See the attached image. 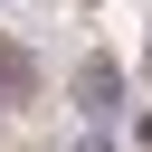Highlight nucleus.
<instances>
[{"instance_id": "obj_1", "label": "nucleus", "mask_w": 152, "mask_h": 152, "mask_svg": "<svg viewBox=\"0 0 152 152\" xmlns=\"http://www.w3.org/2000/svg\"><path fill=\"white\" fill-rule=\"evenodd\" d=\"M124 95H133V86H124V66H114V57H76L66 104H76L86 124H114V114H124Z\"/></svg>"}, {"instance_id": "obj_2", "label": "nucleus", "mask_w": 152, "mask_h": 152, "mask_svg": "<svg viewBox=\"0 0 152 152\" xmlns=\"http://www.w3.org/2000/svg\"><path fill=\"white\" fill-rule=\"evenodd\" d=\"M0 86H10V104H28V95L48 86V76H38V57H28L19 38H0Z\"/></svg>"}, {"instance_id": "obj_3", "label": "nucleus", "mask_w": 152, "mask_h": 152, "mask_svg": "<svg viewBox=\"0 0 152 152\" xmlns=\"http://www.w3.org/2000/svg\"><path fill=\"white\" fill-rule=\"evenodd\" d=\"M66 152H114V124H86V133H76Z\"/></svg>"}, {"instance_id": "obj_4", "label": "nucleus", "mask_w": 152, "mask_h": 152, "mask_svg": "<svg viewBox=\"0 0 152 152\" xmlns=\"http://www.w3.org/2000/svg\"><path fill=\"white\" fill-rule=\"evenodd\" d=\"M133 152H152V104H142V114H133Z\"/></svg>"}, {"instance_id": "obj_5", "label": "nucleus", "mask_w": 152, "mask_h": 152, "mask_svg": "<svg viewBox=\"0 0 152 152\" xmlns=\"http://www.w3.org/2000/svg\"><path fill=\"white\" fill-rule=\"evenodd\" d=\"M142 76H152V38H142Z\"/></svg>"}, {"instance_id": "obj_6", "label": "nucleus", "mask_w": 152, "mask_h": 152, "mask_svg": "<svg viewBox=\"0 0 152 152\" xmlns=\"http://www.w3.org/2000/svg\"><path fill=\"white\" fill-rule=\"evenodd\" d=\"M0 114H10V86H0Z\"/></svg>"}]
</instances>
